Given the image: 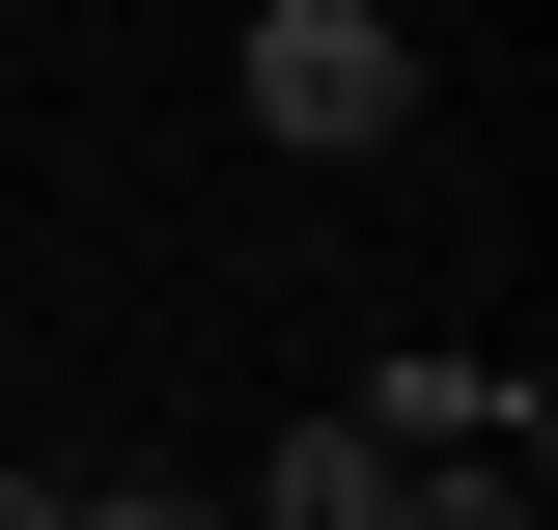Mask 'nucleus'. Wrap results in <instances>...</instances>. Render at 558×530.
I'll return each mask as SVG.
<instances>
[{
	"mask_svg": "<svg viewBox=\"0 0 558 530\" xmlns=\"http://www.w3.org/2000/svg\"><path fill=\"white\" fill-rule=\"evenodd\" d=\"M252 140H307V168L418 140V28L391 0H252Z\"/></svg>",
	"mask_w": 558,
	"mask_h": 530,
	"instance_id": "f257e3e1",
	"label": "nucleus"
},
{
	"mask_svg": "<svg viewBox=\"0 0 558 530\" xmlns=\"http://www.w3.org/2000/svg\"><path fill=\"white\" fill-rule=\"evenodd\" d=\"M0 530H57V474H0Z\"/></svg>",
	"mask_w": 558,
	"mask_h": 530,
	"instance_id": "20e7f679",
	"label": "nucleus"
},
{
	"mask_svg": "<svg viewBox=\"0 0 558 530\" xmlns=\"http://www.w3.org/2000/svg\"><path fill=\"white\" fill-rule=\"evenodd\" d=\"M57 530H252V503H168V474H57Z\"/></svg>",
	"mask_w": 558,
	"mask_h": 530,
	"instance_id": "7ed1b4c3",
	"label": "nucleus"
},
{
	"mask_svg": "<svg viewBox=\"0 0 558 530\" xmlns=\"http://www.w3.org/2000/svg\"><path fill=\"white\" fill-rule=\"evenodd\" d=\"M391 474H418V447H363V419H307V447H279V530H391Z\"/></svg>",
	"mask_w": 558,
	"mask_h": 530,
	"instance_id": "f03ea898",
	"label": "nucleus"
}]
</instances>
